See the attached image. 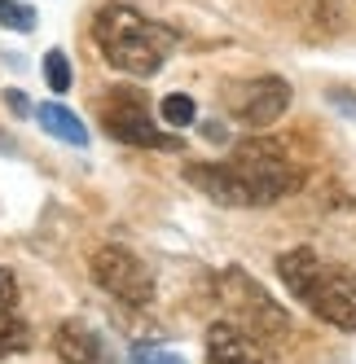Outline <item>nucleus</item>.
<instances>
[{"label":"nucleus","mask_w":356,"mask_h":364,"mask_svg":"<svg viewBox=\"0 0 356 364\" xmlns=\"http://www.w3.org/2000/svg\"><path fill=\"white\" fill-rule=\"evenodd\" d=\"M347 277H352V285H356V272H347Z\"/></svg>","instance_id":"obj_18"},{"label":"nucleus","mask_w":356,"mask_h":364,"mask_svg":"<svg viewBox=\"0 0 356 364\" xmlns=\"http://www.w3.org/2000/svg\"><path fill=\"white\" fill-rule=\"evenodd\" d=\"M36 123L44 127L53 141H62V145H88V127H84V119L80 114H70L62 101H44V106H36Z\"/></svg>","instance_id":"obj_10"},{"label":"nucleus","mask_w":356,"mask_h":364,"mask_svg":"<svg viewBox=\"0 0 356 364\" xmlns=\"http://www.w3.org/2000/svg\"><path fill=\"white\" fill-rule=\"evenodd\" d=\"M44 84H48V92H70V58L62 48L44 53Z\"/></svg>","instance_id":"obj_13"},{"label":"nucleus","mask_w":356,"mask_h":364,"mask_svg":"<svg viewBox=\"0 0 356 364\" xmlns=\"http://www.w3.org/2000/svg\"><path fill=\"white\" fill-rule=\"evenodd\" d=\"M93 40L101 48V58L115 70L132 75V80L159 75L163 62L172 58V48H176V31L155 22V18H145L132 5H101L93 18Z\"/></svg>","instance_id":"obj_1"},{"label":"nucleus","mask_w":356,"mask_h":364,"mask_svg":"<svg viewBox=\"0 0 356 364\" xmlns=\"http://www.w3.org/2000/svg\"><path fill=\"white\" fill-rule=\"evenodd\" d=\"M216 299L224 303L229 321L238 329H246L251 338H260V343H277V338L290 333L286 307L273 303V294L242 268H220L216 272Z\"/></svg>","instance_id":"obj_4"},{"label":"nucleus","mask_w":356,"mask_h":364,"mask_svg":"<svg viewBox=\"0 0 356 364\" xmlns=\"http://www.w3.org/2000/svg\"><path fill=\"white\" fill-rule=\"evenodd\" d=\"M31 347V325L14 311V303H0V360Z\"/></svg>","instance_id":"obj_11"},{"label":"nucleus","mask_w":356,"mask_h":364,"mask_svg":"<svg viewBox=\"0 0 356 364\" xmlns=\"http://www.w3.org/2000/svg\"><path fill=\"white\" fill-rule=\"evenodd\" d=\"M224 167L234 176V189H238L242 206H273V202H282L286 193H295L303 185V171L295 167V159L282 145H273L264 136L242 141L224 159Z\"/></svg>","instance_id":"obj_3"},{"label":"nucleus","mask_w":356,"mask_h":364,"mask_svg":"<svg viewBox=\"0 0 356 364\" xmlns=\"http://www.w3.org/2000/svg\"><path fill=\"white\" fill-rule=\"evenodd\" d=\"M159 119H163L167 127H189V123L198 119L194 97H189V92H167V97L159 101Z\"/></svg>","instance_id":"obj_12"},{"label":"nucleus","mask_w":356,"mask_h":364,"mask_svg":"<svg viewBox=\"0 0 356 364\" xmlns=\"http://www.w3.org/2000/svg\"><path fill=\"white\" fill-rule=\"evenodd\" d=\"M224 106L238 123L246 127H273L290 110V84L277 80V75H260V80H242V84H229L224 92Z\"/></svg>","instance_id":"obj_7"},{"label":"nucleus","mask_w":356,"mask_h":364,"mask_svg":"<svg viewBox=\"0 0 356 364\" xmlns=\"http://www.w3.org/2000/svg\"><path fill=\"white\" fill-rule=\"evenodd\" d=\"M0 27L27 36V31H36V9L22 5V0H0Z\"/></svg>","instance_id":"obj_14"},{"label":"nucleus","mask_w":356,"mask_h":364,"mask_svg":"<svg viewBox=\"0 0 356 364\" xmlns=\"http://www.w3.org/2000/svg\"><path fill=\"white\" fill-rule=\"evenodd\" d=\"M88 268H93V281L106 290L110 299L119 303H128V307H150L159 294V285H155V272L145 268V259L132 255L128 246H119V242H106V246H97L93 259H88Z\"/></svg>","instance_id":"obj_5"},{"label":"nucleus","mask_w":356,"mask_h":364,"mask_svg":"<svg viewBox=\"0 0 356 364\" xmlns=\"http://www.w3.org/2000/svg\"><path fill=\"white\" fill-rule=\"evenodd\" d=\"M18 299V277L9 268H0V303H14Z\"/></svg>","instance_id":"obj_16"},{"label":"nucleus","mask_w":356,"mask_h":364,"mask_svg":"<svg viewBox=\"0 0 356 364\" xmlns=\"http://www.w3.org/2000/svg\"><path fill=\"white\" fill-rule=\"evenodd\" d=\"M101 127H106L115 141L137 145V149H181V141L172 132L155 127L150 106L137 88H110L106 92V101H101Z\"/></svg>","instance_id":"obj_6"},{"label":"nucleus","mask_w":356,"mask_h":364,"mask_svg":"<svg viewBox=\"0 0 356 364\" xmlns=\"http://www.w3.org/2000/svg\"><path fill=\"white\" fill-rule=\"evenodd\" d=\"M53 351L62 364H106V351H101V338L93 325H84L80 316H66L53 329Z\"/></svg>","instance_id":"obj_9"},{"label":"nucleus","mask_w":356,"mask_h":364,"mask_svg":"<svg viewBox=\"0 0 356 364\" xmlns=\"http://www.w3.org/2000/svg\"><path fill=\"white\" fill-rule=\"evenodd\" d=\"M128 364H185V355H181V351H167V347H150V343H141V347L128 351Z\"/></svg>","instance_id":"obj_15"},{"label":"nucleus","mask_w":356,"mask_h":364,"mask_svg":"<svg viewBox=\"0 0 356 364\" xmlns=\"http://www.w3.org/2000/svg\"><path fill=\"white\" fill-rule=\"evenodd\" d=\"M277 277L286 290L321 316L335 329H356V285L347 272H335L330 264H321V255L308 246H295L277 255Z\"/></svg>","instance_id":"obj_2"},{"label":"nucleus","mask_w":356,"mask_h":364,"mask_svg":"<svg viewBox=\"0 0 356 364\" xmlns=\"http://www.w3.org/2000/svg\"><path fill=\"white\" fill-rule=\"evenodd\" d=\"M5 106H9L14 114H22V119H27V114H36V110H31V101H27V97H22L18 88H9V92H5Z\"/></svg>","instance_id":"obj_17"},{"label":"nucleus","mask_w":356,"mask_h":364,"mask_svg":"<svg viewBox=\"0 0 356 364\" xmlns=\"http://www.w3.org/2000/svg\"><path fill=\"white\" fill-rule=\"evenodd\" d=\"M207 364H277L260 338H251L234 321H216L207 329Z\"/></svg>","instance_id":"obj_8"}]
</instances>
